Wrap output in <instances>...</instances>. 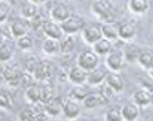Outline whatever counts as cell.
<instances>
[{"instance_id": "33", "label": "cell", "mask_w": 153, "mask_h": 121, "mask_svg": "<svg viewBox=\"0 0 153 121\" xmlns=\"http://www.w3.org/2000/svg\"><path fill=\"white\" fill-rule=\"evenodd\" d=\"M17 119L21 121H36L37 120V113L36 110L30 105L28 108H23L18 111Z\"/></svg>"}, {"instance_id": "28", "label": "cell", "mask_w": 153, "mask_h": 121, "mask_svg": "<svg viewBox=\"0 0 153 121\" xmlns=\"http://www.w3.org/2000/svg\"><path fill=\"white\" fill-rule=\"evenodd\" d=\"M92 47H93V50H94L99 56H106V55H108V53L112 51L113 45H112L111 40H108V39H106V38L102 36L100 40H98V41H97Z\"/></svg>"}, {"instance_id": "27", "label": "cell", "mask_w": 153, "mask_h": 121, "mask_svg": "<svg viewBox=\"0 0 153 121\" xmlns=\"http://www.w3.org/2000/svg\"><path fill=\"white\" fill-rule=\"evenodd\" d=\"M76 45V36L74 34H64L60 39V55H70Z\"/></svg>"}, {"instance_id": "23", "label": "cell", "mask_w": 153, "mask_h": 121, "mask_svg": "<svg viewBox=\"0 0 153 121\" xmlns=\"http://www.w3.org/2000/svg\"><path fill=\"white\" fill-rule=\"evenodd\" d=\"M101 32H102V36L111 40V41L120 40L118 24H116L114 22H104V24H101Z\"/></svg>"}, {"instance_id": "31", "label": "cell", "mask_w": 153, "mask_h": 121, "mask_svg": "<svg viewBox=\"0 0 153 121\" xmlns=\"http://www.w3.org/2000/svg\"><path fill=\"white\" fill-rule=\"evenodd\" d=\"M88 95L87 92V89L83 86V85H74L69 92H68V97L75 99V101H77V102H81L86 98V96Z\"/></svg>"}, {"instance_id": "8", "label": "cell", "mask_w": 153, "mask_h": 121, "mask_svg": "<svg viewBox=\"0 0 153 121\" xmlns=\"http://www.w3.org/2000/svg\"><path fill=\"white\" fill-rule=\"evenodd\" d=\"M81 36L83 41L88 45H94L98 40L102 38V32H101V26L95 24V23H89L86 24L85 28L81 32Z\"/></svg>"}, {"instance_id": "39", "label": "cell", "mask_w": 153, "mask_h": 121, "mask_svg": "<svg viewBox=\"0 0 153 121\" xmlns=\"http://www.w3.org/2000/svg\"><path fill=\"white\" fill-rule=\"evenodd\" d=\"M37 64H39V61H37L36 58H34V57H29V58L25 59V62H24V69H25L27 73H29V74H34V71H35Z\"/></svg>"}, {"instance_id": "22", "label": "cell", "mask_w": 153, "mask_h": 121, "mask_svg": "<svg viewBox=\"0 0 153 121\" xmlns=\"http://www.w3.org/2000/svg\"><path fill=\"white\" fill-rule=\"evenodd\" d=\"M13 57V45L11 43V39H3L1 45H0V61L1 64L9 63Z\"/></svg>"}, {"instance_id": "10", "label": "cell", "mask_w": 153, "mask_h": 121, "mask_svg": "<svg viewBox=\"0 0 153 121\" xmlns=\"http://www.w3.org/2000/svg\"><path fill=\"white\" fill-rule=\"evenodd\" d=\"M9 28H10V32H11L13 39H18L21 36H24V35L29 34V32L31 29L29 21L25 20V18H23V17L13 20L10 23Z\"/></svg>"}, {"instance_id": "40", "label": "cell", "mask_w": 153, "mask_h": 121, "mask_svg": "<svg viewBox=\"0 0 153 121\" xmlns=\"http://www.w3.org/2000/svg\"><path fill=\"white\" fill-rule=\"evenodd\" d=\"M30 2H33V3H35V4H37V5H42V4L48 3L50 0H30Z\"/></svg>"}, {"instance_id": "29", "label": "cell", "mask_w": 153, "mask_h": 121, "mask_svg": "<svg viewBox=\"0 0 153 121\" xmlns=\"http://www.w3.org/2000/svg\"><path fill=\"white\" fill-rule=\"evenodd\" d=\"M123 51H124L127 62H129V63H137V59H139V56H140L142 49L139 47L135 44H127L123 47Z\"/></svg>"}, {"instance_id": "5", "label": "cell", "mask_w": 153, "mask_h": 121, "mask_svg": "<svg viewBox=\"0 0 153 121\" xmlns=\"http://www.w3.org/2000/svg\"><path fill=\"white\" fill-rule=\"evenodd\" d=\"M56 74V67L51 61L44 59V61H39L33 76L35 79L36 83H47L51 81Z\"/></svg>"}, {"instance_id": "25", "label": "cell", "mask_w": 153, "mask_h": 121, "mask_svg": "<svg viewBox=\"0 0 153 121\" xmlns=\"http://www.w3.org/2000/svg\"><path fill=\"white\" fill-rule=\"evenodd\" d=\"M128 9L134 15H145L149 10V0H129Z\"/></svg>"}, {"instance_id": "19", "label": "cell", "mask_w": 153, "mask_h": 121, "mask_svg": "<svg viewBox=\"0 0 153 121\" xmlns=\"http://www.w3.org/2000/svg\"><path fill=\"white\" fill-rule=\"evenodd\" d=\"M41 50L46 56L60 55V40L53 38H46L41 45Z\"/></svg>"}, {"instance_id": "38", "label": "cell", "mask_w": 153, "mask_h": 121, "mask_svg": "<svg viewBox=\"0 0 153 121\" xmlns=\"http://www.w3.org/2000/svg\"><path fill=\"white\" fill-rule=\"evenodd\" d=\"M137 80H139V84L142 86V89H146L153 93V77L149 74L146 76H139Z\"/></svg>"}, {"instance_id": "32", "label": "cell", "mask_w": 153, "mask_h": 121, "mask_svg": "<svg viewBox=\"0 0 153 121\" xmlns=\"http://www.w3.org/2000/svg\"><path fill=\"white\" fill-rule=\"evenodd\" d=\"M34 45H35V39L30 34H27L17 39V46L21 51H24V52L30 51L34 49Z\"/></svg>"}, {"instance_id": "7", "label": "cell", "mask_w": 153, "mask_h": 121, "mask_svg": "<svg viewBox=\"0 0 153 121\" xmlns=\"http://www.w3.org/2000/svg\"><path fill=\"white\" fill-rule=\"evenodd\" d=\"M64 34H76V33H81L82 29L86 26L85 20L77 15V14H71L69 18H66L64 22L60 23Z\"/></svg>"}, {"instance_id": "16", "label": "cell", "mask_w": 153, "mask_h": 121, "mask_svg": "<svg viewBox=\"0 0 153 121\" xmlns=\"http://www.w3.org/2000/svg\"><path fill=\"white\" fill-rule=\"evenodd\" d=\"M141 109L135 102H128L124 105H122V114L123 120L126 121H135L141 115Z\"/></svg>"}, {"instance_id": "20", "label": "cell", "mask_w": 153, "mask_h": 121, "mask_svg": "<svg viewBox=\"0 0 153 121\" xmlns=\"http://www.w3.org/2000/svg\"><path fill=\"white\" fill-rule=\"evenodd\" d=\"M39 14V5L30 2V0H24L23 3H21L19 5V15L21 17L25 18V20H31L33 17H35Z\"/></svg>"}, {"instance_id": "12", "label": "cell", "mask_w": 153, "mask_h": 121, "mask_svg": "<svg viewBox=\"0 0 153 121\" xmlns=\"http://www.w3.org/2000/svg\"><path fill=\"white\" fill-rule=\"evenodd\" d=\"M88 79V71L83 69L80 65H74L69 68V74H68V81H70L72 85H83L87 84Z\"/></svg>"}, {"instance_id": "9", "label": "cell", "mask_w": 153, "mask_h": 121, "mask_svg": "<svg viewBox=\"0 0 153 121\" xmlns=\"http://www.w3.org/2000/svg\"><path fill=\"white\" fill-rule=\"evenodd\" d=\"M80 114H81L80 102L66 96L63 99V115L68 120H75V119H77L80 116Z\"/></svg>"}, {"instance_id": "30", "label": "cell", "mask_w": 153, "mask_h": 121, "mask_svg": "<svg viewBox=\"0 0 153 121\" xmlns=\"http://www.w3.org/2000/svg\"><path fill=\"white\" fill-rule=\"evenodd\" d=\"M139 65L145 69V70H149L153 67V50L149 49H142L139 59H137Z\"/></svg>"}, {"instance_id": "6", "label": "cell", "mask_w": 153, "mask_h": 121, "mask_svg": "<svg viewBox=\"0 0 153 121\" xmlns=\"http://www.w3.org/2000/svg\"><path fill=\"white\" fill-rule=\"evenodd\" d=\"M99 57L100 56L93 49L92 50H85V51L79 53L77 58H76V64L82 67L87 71H91V70L99 67V62H100Z\"/></svg>"}, {"instance_id": "21", "label": "cell", "mask_w": 153, "mask_h": 121, "mask_svg": "<svg viewBox=\"0 0 153 121\" xmlns=\"http://www.w3.org/2000/svg\"><path fill=\"white\" fill-rule=\"evenodd\" d=\"M41 102L47 103L58 97V87L51 81L41 83Z\"/></svg>"}, {"instance_id": "37", "label": "cell", "mask_w": 153, "mask_h": 121, "mask_svg": "<svg viewBox=\"0 0 153 121\" xmlns=\"http://www.w3.org/2000/svg\"><path fill=\"white\" fill-rule=\"evenodd\" d=\"M44 22H45V18L40 15L37 14L35 17H33L31 20H29V23H30V27L33 30L37 32V30H42V26H44Z\"/></svg>"}, {"instance_id": "4", "label": "cell", "mask_w": 153, "mask_h": 121, "mask_svg": "<svg viewBox=\"0 0 153 121\" xmlns=\"http://www.w3.org/2000/svg\"><path fill=\"white\" fill-rule=\"evenodd\" d=\"M127 63L123 49H112V51L105 56V65L110 71H121Z\"/></svg>"}, {"instance_id": "11", "label": "cell", "mask_w": 153, "mask_h": 121, "mask_svg": "<svg viewBox=\"0 0 153 121\" xmlns=\"http://www.w3.org/2000/svg\"><path fill=\"white\" fill-rule=\"evenodd\" d=\"M118 33H120V40H122V41H131L137 34V27L135 22L127 20L118 24Z\"/></svg>"}, {"instance_id": "35", "label": "cell", "mask_w": 153, "mask_h": 121, "mask_svg": "<svg viewBox=\"0 0 153 121\" xmlns=\"http://www.w3.org/2000/svg\"><path fill=\"white\" fill-rule=\"evenodd\" d=\"M105 120L107 121H123V114H122V107H112L110 108L105 114Z\"/></svg>"}, {"instance_id": "24", "label": "cell", "mask_w": 153, "mask_h": 121, "mask_svg": "<svg viewBox=\"0 0 153 121\" xmlns=\"http://www.w3.org/2000/svg\"><path fill=\"white\" fill-rule=\"evenodd\" d=\"M45 111L50 117H58L63 114V99L57 97L45 103Z\"/></svg>"}, {"instance_id": "1", "label": "cell", "mask_w": 153, "mask_h": 121, "mask_svg": "<svg viewBox=\"0 0 153 121\" xmlns=\"http://www.w3.org/2000/svg\"><path fill=\"white\" fill-rule=\"evenodd\" d=\"M91 11L104 22H114L113 14H116V8L111 0H94L91 5Z\"/></svg>"}, {"instance_id": "3", "label": "cell", "mask_w": 153, "mask_h": 121, "mask_svg": "<svg viewBox=\"0 0 153 121\" xmlns=\"http://www.w3.org/2000/svg\"><path fill=\"white\" fill-rule=\"evenodd\" d=\"M71 10L69 8V5L63 2V0H54V2L50 3L48 6V16L51 20L62 23L64 22L66 18H69L71 16Z\"/></svg>"}, {"instance_id": "34", "label": "cell", "mask_w": 153, "mask_h": 121, "mask_svg": "<svg viewBox=\"0 0 153 121\" xmlns=\"http://www.w3.org/2000/svg\"><path fill=\"white\" fill-rule=\"evenodd\" d=\"M11 3L6 0H0V23L4 26L11 16Z\"/></svg>"}, {"instance_id": "13", "label": "cell", "mask_w": 153, "mask_h": 121, "mask_svg": "<svg viewBox=\"0 0 153 121\" xmlns=\"http://www.w3.org/2000/svg\"><path fill=\"white\" fill-rule=\"evenodd\" d=\"M41 33L46 36V38H53V39H62L64 35L63 28L60 26V23L53 21V20H45L44 26H42V30Z\"/></svg>"}, {"instance_id": "14", "label": "cell", "mask_w": 153, "mask_h": 121, "mask_svg": "<svg viewBox=\"0 0 153 121\" xmlns=\"http://www.w3.org/2000/svg\"><path fill=\"white\" fill-rule=\"evenodd\" d=\"M24 99L29 105L41 102V85L40 83H33L24 90Z\"/></svg>"}, {"instance_id": "26", "label": "cell", "mask_w": 153, "mask_h": 121, "mask_svg": "<svg viewBox=\"0 0 153 121\" xmlns=\"http://www.w3.org/2000/svg\"><path fill=\"white\" fill-rule=\"evenodd\" d=\"M82 104L86 109H94L99 105H104V104H107V103L104 99V97L101 96V93L97 92V93H88L86 96V98L82 101Z\"/></svg>"}, {"instance_id": "17", "label": "cell", "mask_w": 153, "mask_h": 121, "mask_svg": "<svg viewBox=\"0 0 153 121\" xmlns=\"http://www.w3.org/2000/svg\"><path fill=\"white\" fill-rule=\"evenodd\" d=\"M108 86H111L114 91L117 93H121L123 92L124 90V79L123 76L120 74V71H110L107 74V77H106V81H105Z\"/></svg>"}, {"instance_id": "36", "label": "cell", "mask_w": 153, "mask_h": 121, "mask_svg": "<svg viewBox=\"0 0 153 121\" xmlns=\"http://www.w3.org/2000/svg\"><path fill=\"white\" fill-rule=\"evenodd\" d=\"M0 107L1 109H11L13 107V98L9 91L3 90L1 95H0Z\"/></svg>"}, {"instance_id": "18", "label": "cell", "mask_w": 153, "mask_h": 121, "mask_svg": "<svg viewBox=\"0 0 153 121\" xmlns=\"http://www.w3.org/2000/svg\"><path fill=\"white\" fill-rule=\"evenodd\" d=\"M107 71L104 68H95L91 71H88V79H87V84L91 86H98L102 85L106 81L107 77Z\"/></svg>"}, {"instance_id": "15", "label": "cell", "mask_w": 153, "mask_h": 121, "mask_svg": "<svg viewBox=\"0 0 153 121\" xmlns=\"http://www.w3.org/2000/svg\"><path fill=\"white\" fill-rule=\"evenodd\" d=\"M133 102H135L140 108H147L153 103V93L141 87L133 93Z\"/></svg>"}, {"instance_id": "2", "label": "cell", "mask_w": 153, "mask_h": 121, "mask_svg": "<svg viewBox=\"0 0 153 121\" xmlns=\"http://www.w3.org/2000/svg\"><path fill=\"white\" fill-rule=\"evenodd\" d=\"M23 71L13 64H6L4 63L1 67V81L7 84L9 86L17 87L22 84Z\"/></svg>"}]
</instances>
